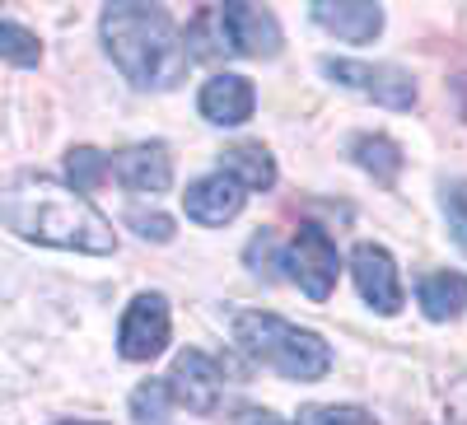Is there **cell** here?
I'll return each instance as SVG.
<instances>
[{
	"label": "cell",
	"instance_id": "6da1fadb",
	"mask_svg": "<svg viewBox=\"0 0 467 425\" xmlns=\"http://www.w3.org/2000/svg\"><path fill=\"white\" fill-rule=\"evenodd\" d=\"M0 220H5L19 239L43 244V248H66V253H89L108 257L117 248L112 220L85 197L47 173H19L0 192Z\"/></svg>",
	"mask_w": 467,
	"mask_h": 425
},
{
	"label": "cell",
	"instance_id": "7a4b0ae2",
	"mask_svg": "<svg viewBox=\"0 0 467 425\" xmlns=\"http://www.w3.org/2000/svg\"><path fill=\"white\" fill-rule=\"evenodd\" d=\"M99 28L108 57L136 89H173L192 66L178 24L160 5H136V0L108 5Z\"/></svg>",
	"mask_w": 467,
	"mask_h": 425
},
{
	"label": "cell",
	"instance_id": "3957f363",
	"mask_svg": "<svg viewBox=\"0 0 467 425\" xmlns=\"http://www.w3.org/2000/svg\"><path fill=\"white\" fill-rule=\"evenodd\" d=\"M234 341H239V351L248 360L276 369L281 378H295V383H318L332 369L327 341L299 323H285L281 314H239L234 318Z\"/></svg>",
	"mask_w": 467,
	"mask_h": 425
},
{
	"label": "cell",
	"instance_id": "277c9868",
	"mask_svg": "<svg viewBox=\"0 0 467 425\" xmlns=\"http://www.w3.org/2000/svg\"><path fill=\"white\" fill-rule=\"evenodd\" d=\"M285 266H290V281H295L308 299H314V304L332 299L341 262H337V244H332L327 229H318V224H299V234H295V244H290Z\"/></svg>",
	"mask_w": 467,
	"mask_h": 425
},
{
	"label": "cell",
	"instance_id": "5b68a950",
	"mask_svg": "<svg viewBox=\"0 0 467 425\" xmlns=\"http://www.w3.org/2000/svg\"><path fill=\"white\" fill-rule=\"evenodd\" d=\"M215 28L220 43L239 57H276L281 52V24L271 10L248 5V0H234V5L215 10Z\"/></svg>",
	"mask_w": 467,
	"mask_h": 425
},
{
	"label": "cell",
	"instance_id": "8992f818",
	"mask_svg": "<svg viewBox=\"0 0 467 425\" xmlns=\"http://www.w3.org/2000/svg\"><path fill=\"white\" fill-rule=\"evenodd\" d=\"M323 70L341 89H356V94H365V98H374L383 108H411L416 103V80L407 70H398V66H369V61H337V57H327Z\"/></svg>",
	"mask_w": 467,
	"mask_h": 425
},
{
	"label": "cell",
	"instance_id": "52a82bcc",
	"mask_svg": "<svg viewBox=\"0 0 467 425\" xmlns=\"http://www.w3.org/2000/svg\"><path fill=\"white\" fill-rule=\"evenodd\" d=\"M169 398L197 416H215L220 411V398H224V374L220 365L206 356V351H182L169 369Z\"/></svg>",
	"mask_w": 467,
	"mask_h": 425
},
{
	"label": "cell",
	"instance_id": "ba28073f",
	"mask_svg": "<svg viewBox=\"0 0 467 425\" xmlns=\"http://www.w3.org/2000/svg\"><path fill=\"white\" fill-rule=\"evenodd\" d=\"M169 346V299L164 295H136L117 327V351L127 360H154Z\"/></svg>",
	"mask_w": 467,
	"mask_h": 425
},
{
	"label": "cell",
	"instance_id": "9c48e42d",
	"mask_svg": "<svg viewBox=\"0 0 467 425\" xmlns=\"http://www.w3.org/2000/svg\"><path fill=\"white\" fill-rule=\"evenodd\" d=\"M350 276H356V290L360 299L374 308V314L393 318L402 308V281H398V262L388 248L379 244H356V253H350Z\"/></svg>",
	"mask_w": 467,
	"mask_h": 425
},
{
	"label": "cell",
	"instance_id": "30bf717a",
	"mask_svg": "<svg viewBox=\"0 0 467 425\" xmlns=\"http://www.w3.org/2000/svg\"><path fill=\"white\" fill-rule=\"evenodd\" d=\"M244 202H248V192L234 182L229 173H206V178H197V182H187V192H182L187 220H197V224H206V229L229 224L234 215L244 211Z\"/></svg>",
	"mask_w": 467,
	"mask_h": 425
},
{
	"label": "cell",
	"instance_id": "8fae6325",
	"mask_svg": "<svg viewBox=\"0 0 467 425\" xmlns=\"http://www.w3.org/2000/svg\"><path fill=\"white\" fill-rule=\"evenodd\" d=\"M117 173V182H122L127 192H140V197H160V192H169L173 182V160H169V145H127L117 160L108 164Z\"/></svg>",
	"mask_w": 467,
	"mask_h": 425
},
{
	"label": "cell",
	"instance_id": "7c38bea8",
	"mask_svg": "<svg viewBox=\"0 0 467 425\" xmlns=\"http://www.w3.org/2000/svg\"><path fill=\"white\" fill-rule=\"evenodd\" d=\"M197 108L211 127H239L253 118L257 108V89L244 80V75H211L197 94Z\"/></svg>",
	"mask_w": 467,
	"mask_h": 425
},
{
	"label": "cell",
	"instance_id": "4fadbf2b",
	"mask_svg": "<svg viewBox=\"0 0 467 425\" xmlns=\"http://www.w3.org/2000/svg\"><path fill=\"white\" fill-rule=\"evenodd\" d=\"M314 24L341 43H374L383 28V10L369 0H314Z\"/></svg>",
	"mask_w": 467,
	"mask_h": 425
},
{
	"label": "cell",
	"instance_id": "5bb4252c",
	"mask_svg": "<svg viewBox=\"0 0 467 425\" xmlns=\"http://www.w3.org/2000/svg\"><path fill=\"white\" fill-rule=\"evenodd\" d=\"M220 173H229L244 192H266L276 182V160H271L266 145H253V140H239L220 154Z\"/></svg>",
	"mask_w": 467,
	"mask_h": 425
},
{
	"label": "cell",
	"instance_id": "9a60e30c",
	"mask_svg": "<svg viewBox=\"0 0 467 425\" xmlns=\"http://www.w3.org/2000/svg\"><path fill=\"white\" fill-rule=\"evenodd\" d=\"M467 304V276L462 272H431L420 281V308L431 323H449Z\"/></svg>",
	"mask_w": 467,
	"mask_h": 425
},
{
	"label": "cell",
	"instance_id": "2e32d148",
	"mask_svg": "<svg viewBox=\"0 0 467 425\" xmlns=\"http://www.w3.org/2000/svg\"><path fill=\"white\" fill-rule=\"evenodd\" d=\"M350 154H356V164L369 169L379 182H393L402 173V150L388 136H356L350 140Z\"/></svg>",
	"mask_w": 467,
	"mask_h": 425
},
{
	"label": "cell",
	"instance_id": "e0dca14e",
	"mask_svg": "<svg viewBox=\"0 0 467 425\" xmlns=\"http://www.w3.org/2000/svg\"><path fill=\"white\" fill-rule=\"evenodd\" d=\"M0 61H10V66H37V61H43V43H37V33H28L15 19H0Z\"/></svg>",
	"mask_w": 467,
	"mask_h": 425
},
{
	"label": "cell",
	"instance_id": "ac0fdd59",
	"mask_svg": "<svg viewBox=\"0 0 467 425\" xmlns=\"http://www.w3.org/2000/svg\"><path fill=\"white\" fill-rule=\"evenodd\" d=\"M169 383L164 378H150V383H140V389L131 393V416L140 420V425H164V411H169Z\"/></svg>",
	"mask_w": 467,
	"mask_h": 425
},
{
	"label": "cell",
	"instance_id": "d6986e66",
	"mask_svg": "<svg viewBox=\"0 0 467 425\" xmlns=\"http://www.w3.org/2000/svg\"><path fill=\"white\" fill-rule=\"evenodd\" d=\"M444 220H449L453 244L467 253V178H453L444 187Z\"/></svg>",
	"mask_w": 467,
	"mask_h": 425
},
{
	"label": "cell",
	"instance_id": "ffe728a7",
	"mask_svg": "<svg viewBox=\"0 0 467 425\" xmlns=\"http://www.w3.org/2000/svg\"><path fill=\"white\" fill-rule=\"evenodd\" d=\"M66 169H70V178H75V192H89V187L108 173V160H103L99 150L80 145V150H70V154H66Z\"/></svg>",
	"mask_w": 467,
	"mask_h": 425
},
{
	"label": "cell",
	"instance_id": "44dd1931",
	"mask_svg": "<svg viewBox=\"0 0 467 425\" xmlns=\"http://www.w3.org/2000/svg\"><path fill=\"white\" fill-rule=\"evenodd\" d=\"M299 425H379L365 407H304Z\"/></svg>",
	"mask_w": 467,
	"mask_h": 425
},
{
	"label": "cell",
	"instance_id": "7402d4cb",
	"mask_svg": "<svg viewBox=\"0 0 467 425\" xmlns=\"http://www.w3.org/2000/svg\"><path fill=\"white\" fill-rule=\"evenodd\" d=\"M127 224L136 229L140 239H154V244H169L173 239V220L169 215H145V211H131Z\"/></svg>",
	"mask_w": 467,
	"mask_h": 425
},
{
	"label": "cell",
	"instance_id": "603a6c76",
	"mask_svg": "<svg viewBox=\"0 0 467 425\" xmlns=\"http://www.w3.org/2000/svg\"><path fill=\"white\" fill-rule=\"evenodd\" d=\"M234 425H290V420L276 416V411H266V407H244L239 416H234Z\"/></svg>",
	"mask_w": 467,
	"mask_h": 425
},
{
	"label": "cell",
	"instance_id": "cb8c5ba5",
	"mask_svg": "<svg viewBox=\"0 0 467 425\" xmlns=\"http://www.w3.org/2000/svg\"><path fill=\"white\" fill-rule=\"evenodd\" d=\"M61 425H103V420H61Z\"/></svg>",
	"mask_w": 467,
	"mask_h": 425
}]
</instances>
